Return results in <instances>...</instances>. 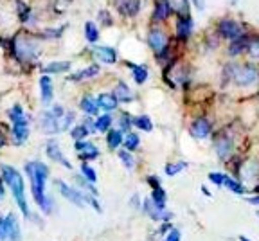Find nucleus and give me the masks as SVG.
I'll return each instance as SVG.
<instances>
[{"label":"nucleus","instance_id":"21","mask_svg":"<svg viewBox=\"0 0 259 241\" xmlns=\"http://www.w3.org/2000/svg\"><path fill=\"white\" fill-rule=\"evenodd\" d=\"M8 117L11 120V126H18V125H27L29 126V115L24 112L20 105L11 106V110H8Z\"/></svg>","mask_w":259,"mask_h":241},{"label":"nucleus","instance_id":"17","mask_svg":"<svg viewBox=\"0 0 259 241\" xmlns=\"http://www.w3.org/2000/svg\"><path fill=\"white\" fill-rule=\"evenodd\" d=\"M113 4L122 16H135L141 11V0H113Z\"/></svg>","mask_w":259,"mask_h":241},{"label":"nucleus","instance_id":"39","mask_svg":"<svg viewBox=\"0 0 259 241\" xmlns=\"http://www.w3.org/2000/svg\"><path fill=\"white\" fill-rule=\"evenodd\" d=\"M85 38L90 42V44H96L99 40V29L94 22H87L85 24Z\"/></svg>","mask_w":259,"mask_h":241},{"label":"nucleus","instance_id":"23","mask_svg":"<svg viewBox=\"0 0 259 241\" xmlns=\"http://www.w3.org/2000/svg\"><path fill=\"white\" fill-rule=\"evenodd\" d=\"M99 74V65H90V67H85L77 70V72L70 74L67 79L69 81H85V79H90V77H96Z\"/></svg>","mask_w":259,"mask_h":241},{"label":"nucleus","instance_id":"14","mask_svg":"<svg viewBox=\"0 0 259 241\" xmlns=\"http://www.w3.org/2000/svg\"><path fill=\"white\" fill-rule=\"evenodd\" d=\"M232 148H234V144H232L231 137L218 135L214 139V151H216V155H218V158H222V160H227V158L231 157Z\"/></svg>","mask_w":259,"mask_h":241},{"label":"nucleus","instance_id":"44","mask_svg":"<svg viewBox=\"0 0 259 241\" xmlns=\"http://www.w3.org/2000/svg\"><path fill=\"white\" fill-rule=\"evenodd\" d=\"M132 126H134V117L130 115V113H122L121 119H119V128L122 133H130V130H132Z\"/></svg>","mask_w":259,"mask_h":241},{"label":"nucleus","instance_id":"1","mask_svg":"<svg viewBox=\"0 0 259 241\" xmlns=\"http://www.w3.org/2000/svg\"><path fill=\"white\" fill-rule=\"evenodd\" d=\"M0 178L4 182L6 187H9L13 194V200H15L16 207L20 209V213L24 214V218H31V209H29L27 196H25V182L22 173L16 168L8 164H0Z\"/></svg>","mask_w":259,"mask_h":241},{"label":"nucleus","instance_id":"34","mask_svg":"<svg viewBox=\"0 0 259 241\" xmlns=\"http://www.w3.org/2000/svg\"><path fill=\"white\" fill-rule=\"evenodd\" d=\"M16 13H18V18H20V22H24V24H27V22L32 20L31 8H29L25 2H22V0H16Z\"/></svg>","mask_w":259,"mask_h":241},{"label":"nucleus","instance_id":"26","mask_svg":"<svg viewBox=\"0 0 259 241\" xmlns=\"http://www.w3.org/2000/svg\"><path fill=\"white\" fill-rule=\"evenodd\" d=\"M248 36H250V34H241L239 38L232 40V42H231V45H229V54H231V56H238V54H241L243 51L247 49Z\"/></svg>","mask_w":259,"mask_h":241},{"label":"nucleus","instance_id":"49","mask_svg":"<svg viewBox=\"0 0 259 241\" xmlns=\"http://www.w3.org/2000/svg\"><path fill=\"white\" fill-rule=\"evenodd\" d=\"M8 139H9V132L4 125H0V149L4 148L8 144Z\"/></svg>","mask_w":259,"mask_h":241},{"label":"nucleus","instance_id":"61","mask_svg":"<svg viewBox=\"0 0 259 241\" xmlns=\"http://www.w3.org/2000/svg\"><path fill=\"white\" fill-rule=\"evenodd\" d=\"M231 2H232V4H236V0H231Z\"/></svg>","mask_w":259,"mask_h":241},{"label":"nucleus","instance_id":"62","mask_svg":"<svg viewBox=\"0 0 259 241\" xmlns=\"http://www.w3.org/2000/svg\"><path fill=\"white\" fill-rule=\"evenodd\" d=\"M257 189H259V187H257Z\"/></svg>","mask_w":259,"mask_h":241},{"label":"nucleus","instance_id":"55","mask_svg":"<svg viewBox=\"0 0 259 241\" xmlns=\"http://www.w3.org/2000/svg\"><path fill=\"white\" fill-rule=\"evenodd\" d=\"M4 196H6V185L2 182V178H0V202L4 200Z\"/></svg>","mask_w":259,"mask_h":241},{"label":"nucleus","instance_id":"13","mask_svg":"<svg viewBox=\"0 0 259 241\" xmlns=\"http://www.w3.org/2000/svg\"><path fill=\"white\" fill-rule=\"evenodd\" d=\"M60 120H61L60 117L53 115L51 110H45V112L40 115V126L47 135H56V133H61Z\"/></svg>","mask_w":259,"mask_h":241},{"label":"nucleus","instance_id":"15","mask_svg":"<svg viewBox=\"0 0 259 241\" xmlns=\"http://www.w3.org/2000/svg\"><path fill=\"white\" fill-rule=\"evenodd\" d=\"M193 18L191 15L187 16H178L177 20V38L180 42H187L193 34Z\"/></svg>","mask_w":259,"mask_h":241},{"label":"nucleus","instance_id":"58","mask_svg":"<svg viewBox=\"0 0 259 241\" xmlns=\"http://www.w3.org/2000/svg\"><path fill=\"white\" fill-rule=\"evenodd\" d=\"M239 241H252V239H248L247 236H239Z\"/></svg>","mask_w":259,"mask_h":241},{"label":"nucleus","instance_id":"29","mask_svg":"<svg viewBox=\"0 0 259 241\" xmlns=\"http://www.w3.org/2000/svg\"><path fill=\"white\" fill-rule=\"evenodd\" d=\"M70 68V61H53V63H49L44 67V72L45 74H63L67 72Z\"/></svg>","mask_w":259,"mask_h":241},{"label":"nucleus","instance_id":"7","mask_svg":"<svg viewBox=\"0 0 259 241\" xmlns=\"http://www.w3.org/2000/svg\"><path fill=\"white\" fill-rule=\"evenodd\" d=\"M56 187H58V191H60V194L67 202H70V204L76 205V207H79V209H85L87 207L85 193H83V191H79V189L74 187V185H69L63 180H56Z\"/></svg>","mask_w":259,"mask_h":241},{"label":"nucleus","instance_id":"4","mask_svg":"<svg viewBox=\"0 0 259 241\" xmlns=\"http://www.w3.org/2000/svg\"><path fill=\"white\" fill-rule=\"evenodd\" d=\"M225 74H227V77L234 79V83L239 85V87H250V85H254L259 77L257 68H255L254 65H248V63H243V65L231 63L229 67H227Z\"/></svg>","mask_w":259,"mask_h":241},{"label":"nucleus","instance_id":"35","mask_svg":"<svg viewBox=\"0 0 259 241\" xmlns=\"http://www.w3.org/2000/svg\"><path fill=\"white\" fill-rule=\"evenodd\" d=\"M112 123H113V119H112L110 113H105V115L97 117L96 119V132H103V133L110 132V130H112Z\"/></svg>","mask_w":259,"mask_h":241},{"label":"nucleus","instance_id":"19","mask_svg":"<svg viewBox=\"0 0 259 241\" xmlns=\"http://www.w3.org/2000/svg\"><path fill=\"white\" fill-rule=\"evenodd\" d=\"M40 90H41V103H44L45 106L51 105L54 97V83L47 74H44V76L40 77Z\"/></svg>","mask_w":259,"mask_h":241},{"label":"nucleus","instance_id":"47","mask_svg":"<svg viewBox=\"0 0 259 241\" xmlns=\"http://www.w3.org/2000/svg\"><path fill=\"white\" fill-rule=\"evenodd\" d=\"M180 239H182V234H180L178 229H175V227L164 236V241H180Z\"/></svg>","mask_w":259,"mask_h":241},{"label":"nucleus","instance_id":"60","mask_svg":"<svg viewBox=\"0 0 259 241\" xmlns=\"http://www.w3.org/2000/svg\"><path fill=\"white\" fill-rule=\"evenodd\" d=\"M255 214H257V218H259V211H255Z\"/></svg>","mask_w":259,"mask_h":241},{"label":"nucleus","instance_id":"10","mask_svg":"<svg viewBox=\"0 0 259 241\" xmlns=\"http://www.w3.org/2000/svg\"><path fill=\"white\" fill-rule=\"evenodd\" d=\"M74 149H76L77 158H79L81 162H92V160H96V158H99V149H97V146L89 141L74 142Z\"/></svg>","mask_w":259,"mask_h":241},{"label":"nucleus","instance_id":"5","mask_svg":"<svg viewBox=\"0 0 259 241\" xmlns=\"http://www.w3.org/2000/svg\"><path fill=\"white\" fill-rule=\"evenodd\" d=\"M148 45L151 47V51L155 53L157 60H164L169 53V38L162 29L153 27L148 34Z\"/></svg>","mask_w":259,"mask_h":241},{"label":"nucleus","instance_id":"28","mask_svg":"<svg viewBox=\"0 0 259 241\" xmlns=\"http://www.w3.org/2000/svg\"><path fill=\"white\" fill-rule=\"evenodd\" d=\"M130 68H132V74H134V79L137 85H142L146 83V79H148V68L144 67V65H135V63H126Z\"/></svg>","mask_w":259,"mask_h":241},{"label":"nucleus","instance_id":"53","mask_svg":"<svg viewBox=\"0 0 259 241\" xmlns=\"http://www.w3.org/2000/svg\"><path fill=\"white\" fill-rule=\"evenodd\" d=\"M193 4L198 11H203V9H205V0H193Z\"/></svg>","mask_w":259,"mask_h":241},{"label":"nucleus","instance_id":"50","mask_svg":"<svg viewBox=\"0 0 259 241\" xmlns=\"http://www.w3.org/2000/svg\"><path fill=\"white\" fill-rule=\"evenodd\" d=\"M81 125L89 130V133H96V119H92V117H85Z\"/></svg>","mask_w":259,"mask_h":241},{"label":"nucleus","instance_id":"22","mask_svg":"<svg viewBox=\"0 0 259 241\" xmlns=\"http://www.w3.org/2000/svg\"><path fill=\"white\" fill-rule=\"evenodd\" d=\"M79 108H81V112L87 113V117H94V115H97V113H99V105H97V99L94 96L81 97Z\"/></svg>","mask_w":259,"mask_h":241},{"label":"nucleus","instance_id":"40","mask_svg":"<svg viewBox=\"0 0 259 241\" xmlns=\"http://www.w3.org/2000/svg\"><path fill=\"white\" fill-rule=\"evenodd\" d=\"M187 162H184V160H180V162H173V164H167L166 168H164V171H166V175L167 177H175V175H178V173H182L184 169H187Z\"/></svg>","mask_w":259,"mask_h":241},{"label":"nucleus","instance_id":"41","mask_svg":"<svg viewBox=\"0 0 259 241\" xmlns=\"http://www.w3.org/2000/svg\"><path fill=\"white\" fill-rule=\"evenodd\" d=\"M247 51L254 60H259V36H248Z\"/></svg>","mask_w":259,"mask_h":241},{"label":"nucleus","instance_id":"3","mask_svg":"<svg viewBox=\"0 0 259 241\" xmlns=\"http://www.w3.org/2000/svg\"><path fill=\"white\" fill-rule=\"evenodd\" d=\"M9 49L15 58L22 63H32L40 56V44L36 36H31V32H18L9 42Z\"/></svg>","mask_w":259,"mask_h":241},{"label":"nucleus","instance_id":"9","mask_svg":"<svg viewBox=\"0 0 259 241\" xmlns=\"http://www.w3.org/2000/svg\"><path fill=\"white\" fill-rule=\"evenodd\" d=\"M142 211H144V214L148 218H151L153 221H162V223H167V221L173 218V214H171L169 211L157 207L150 198H146V200L142 202Z\"/></svg>","mask_w":259,"mask_h":241},{"label":"nucleus","instance_id":"51","mask_svg":"<svg viewBox=\"0 0 259 241\" xmlns=\"http://www.w3.org/2000/svg\"><path fill=\"white\" fill-rule=\"evenodd\" d=\"M146 182H148V185H150L151 189L162 187V185H160V178H158V177H153V175H151V177L146 178Z\"/></svg>","mask_w":259,"mask_h":241},{"label":"nucleus","instance_id":"18","mask_svg":"<svg viewBox=\"0 0 259 241\" xmlns=\"http://www.w3.org/2000/svg\"><path fill=\"white\" fill-rule=\"evenodd\" d=\"M171 6L167 0H157L155 2V9H153V15H151V20L153 22H166L167 18L171 16Z\"/></svg>","mask_w":259,"mask_h":241},{"label":"nucleus","instance_id":"56","mask_svg":"<svg viewBox=\"0 0 259 241\" xmlns=\"http://www.w3.org/2000/svg\"><path fill=\"white\" fill-rule=\"evenodd\" d=\"M247 202H248V204H252V205H259V196H252V198H247Z\"/></svg>","mask_w":259,"mask_h":241},{"label":"nucleus","instance_id":"45","mask_svg":"<svg viewBox=\"0 0 259 241\" xmlns=\"http://www.w3.org/2000/svg\"><path fill=\"white\" fill-rule=\"evenodd\" d=\"M225 177H227V175L218 173V171H212V173H209V180L212 182L214 185H218V187H222V185H223V182H225Z\"/></svg>","mask_w":259,"mask_h":241},{"label":"nucleus","instance_id":"37","mask_svg":"<svg viewBox=\"0 0 259 241\" xmlns=\"http://www.w3.org/2000/svg\"><path fill=\"white\" fill-rule=\"evenodd\" d=\"M117 157H119V160L122 162V166H124L128 171H134V169H135V158H134V155H132V153L126 151V149H119Z\"/></svg>","mask_w":259,"mask_h":241},{"label":"nucleus","instance_id":"27","mask_svg":"<svg viewBox=\"0 0 259 241\" xmlns=\"http://www.w3.org/2000/svg\"><path fill=\"white\" fill-rule=\"evenodd\" d=\"M122 139H124V135H122L121 130L112 128L110 132H106V146L110 149H117L122 144Z\"/></svg>","mask_w":259,"mask_h":241},{"label":"nucleus","instance_id":"8","mask_svg":"<svg viewBox=\"0 0 259 241\" xmlns=\"http://www.w3.org/2000/svg\"><path fill=\"white\" fill-rule=\"evenodd\" d=\"M218 34L222 38H225V40L232 42L241 36V34H245V32H243V27L236 20H232V18H223L218 24Z\"/></svg>","mask_w":259,"mask_h":241},{"label":"nucleus","instance_id":"20","mask_svg":"<svg viewBox=\"0 0 259 241\" xmlns=\"http://www.w3.org/2000/svg\"><path fill=\"white\" fill-rule=\"evenodd\" d=\"M11 139L13 144L22 146L29 141V135H31V130H29L27 125H18V126H11Z\"/></svg>","mask_w":259,"mask_h":241},{"label":"nucleus","instance_id":"32","mask_svg":"<svg viewBox=\"0 0 259 241\" xmlns=\"http://www.w3.org/2000/svg\"><path fill=\"white\" fill-rule=\"evenodd\" d=\"M122 144H124V149L126 151H135V149H139V146H141V137L137 135V133L130 132L126 133V137L122 139Z\"/></svg>","mask_w":259,"mask_h":241},{"label":"nucleus","instance_id":"43","mask_svg":"<svg viewBox=\"0 0 259 241\" xmlns=\"http://www.w3.org/2000/svg\"><path fill=\"white\" fill-rule=\"evenodd\" d=\"M74 120H76V113H74V112H65L63 117H61V120H60L61 132H67V130L72 128Z\"/></svg>","mask_w":259,"mask_h":241},{"label":"nucleus","instance_id":"30","mask_svg":"<svg viewBox=\"0 0 259 241\" xmlns=\"http://www.w3.org/2000/svg\"><path fill=\"white\" fill-rule=\"evenodd\" d=\"M79 175L83 178H85L87 182H90V184H94V185L97 184V173H96V169H94L92 166L89 164V162H81V166H79Z\"/></svg>","mask_w":259,"mask_h":241},{"label":"nucleus","instance_id":"11","mask_svg":"<svg viewBox=\"0 0 259 241\" xmlns=\"http://www.w3.org/2000/svg\"><path fill=\"white\" fill-rule=\"evenodd\" d=\"M45 153H47V157L53 162L61 164L65 169H72V164L69 162V158L63 157V151H61V148H60V144H58L56 139H49L47 144H45Z\"/></svg>","mask_w":259,"mask_h":241},{"label":"nucleus","instance_id":"31","mask_svg":"<svg viewBox=\"0 0 259 241\" xmlns=\"http://www.w3.org/2000/svg\"><path fill=\"white\" fill-rule=\"evenodd\" d=\"M150 200L153 202L157 207L160 209H166V202H167V194L164 191V187H157V189H151V196Z\"/></svg>","mask_w":259,"mask_h":241},{"label":"nucleus","instance_id":"42","mask_svg":"<svg viewBox=\"0 0 259 241\" xmlns=\"http://www.w3.org/2000/svg\"><path fill=\"white\" fill-rule=\"evenodd\" d=\"M223 185H225L227 189H231L232 193H236V194H245V187H243L238 180H234V178H231V177H225Z\"/></svg>","mask_w":259,"mask_h":241},{"label":"nucleus","instance_id":"38","mask_svg":"<svg viewBox=\"0 0 259 241\" xmlns=\"http://www.w3.org/2000/svg\"><path fill=\"white\" fill-rule=\"evenodd\" d=\"M90 133H89V130L85 128V126L81 125H76V126H72V128H70V137H72L74 139V142H77V141H85L87 137H89Z\"/></svg>","mask_w":259,"mask_h":241},{"label":"nucleus","instance_id":"2","mask_svg":"<svg viewBox=\"0 0 259 241\" xmlns=\"http://www.w3.org/2000/svg\"><path fill=\"white\" fill-rule=\"evenodd\" d=\"M25 175L29 178V184H31V193H32V198L36 202V205L41 209V205L45 204L47 200V180H49V171L47 164L40 160H31L25 164Z\"/></svg>","mask_w":259,"mask_h":241},{"label":"nucleus","instance_id":"48","mask_svg":"<svg viewBox=\"0 0 259 241\" xmlns=\"http://www.w3.org/2000/svg\"><path fill=\"white\" fill-rule=\"evenodd\" d=\"M99 20H101V24H103V25H106V27L113 24L112 16H110V13L106 11V9H103V11H99Z\"/></svg>","mask_w":259,"mask_h":241},{"label":"nucleus","instance_id":"33","mask_svg":"<svg viewBox=\"0 0 259 241\" xmlns=\"http://www.w3.org/2000/svg\"><path fill=\"white\" fill-rule=\"evenodd\" d=\"M171 6V11H175L178 16L189 15V0H167Z\"/></svg>","mask_w":259,"mask_h":241},{"label":"nucleus","instance_id":"16","mask_svg":"<svg viewBox=\"0 0 259 241\" xmlns=\"http://www.w3.org/2000/svg\"><path fill=\"white\" fill-rule=\"evenodd\" d=\"M92 56L96 58L99 63H105V65H113L117 61V53H115V49L113 47H94L92 49Z\"/></svg>","mask_w":259,"mask_h":241},{"label":"nucleus","instance_id":"59","mask_svg":"<svg viewBox=\"0 0 259 241\" xmlns=\"http://www.w3.org/2000/svg\"><path fill=\"white\" fill-rule=\"evenodd\" d=\"M0 230H2V218H0Z\"/></svg>","mask_w":259,"mask_h":241},{"label":"nucleus","instance_id":"57","mask_svg":"<svg viewBox=\"0 0 259 241\" xmlns=\"http://www.w3.org/2000/svg\"><path fill=\"white\" fill-rule=\"evenodd\" d=\"M202 193L205 194V196H212V194H210V191H209V189L205 187V185H202Z\"/></svg>","mask_w":259,"mask_h":241},{"label":"nucleus","instance_id":"24","mask_svg":"<svg viewBox=\"0 0 259 241\" xmlns=\"http://www.w3.org/2000/svg\"><path fill=\"white\" fill-rule=\"evenodd\" d=\"M113 97L117 99V103H132L134 101V94L130 90V87L124 81H119L115 90H113Z\"/></svg>","mask_w":259,"mask_h":241},{"label":"nucleus","instance_id":"54","mask_svg":"<svg viewBox=\"0 0 259 241\" xmlns=\"http://www.w3.org/2000/svg\"><path fill=\"white\" fill-rule=\"evenodd\" d=\"M130 204L134 205L135 209H139V207H141V198H139V194H134V196H132V200H130Z\"/></svg>","mask_w":259,"mask_h":241},{"label":"nucleus","instance_id":"12","mask_svg":"<svg viewBox=\"0 0 259 241\" xmlns=\"http://www.w3.org/2000/svg\"><path fill=\"white\" fill-rule=\"evenodd\" d=\"M212 132V125H210V120L205 119V117H198V119H194L189 126V133L194 137V139H207Z\"/></svg>","mask_w":259,"mask_h":241},{"label":"nucleus","instance_id":"6","mask_svg":"<svg viewBox=\"0 0 259 241\" xmlns=\"http://www.w3.org/2000/svg\"><path fill=\"white\" fill-rule=\"evenodd\" d=\"M0 241H22V227L15 213H8L2 218Z\"/></svg>","mask_w":259,"mask_h":241},{"label":"nucleus","instance_id":"46","mask_svg":"<svg viewBox=\"0 0 259 241\" xmlns=\"http://www.w3.org/2000/svg\"><path fill=\"white\" fill-rule=\"evenodd\" d=\"M63 31H65V25H61V27H58V29H47V31H44L41 38H60Z\"/></svg>","mask_w":259,"mask_h":241},{"label":"nucleus","instance_id":"36","mask_svg":"<svg viewBox=\"0 0 259 241\" xmlns=\"http://www.w3.org/2000/svg\"><path fill=\"white\" fill-rule=\"evenodd\" d=\"M134 126L142 130V132H151V130H153V120L148 115H137V117H134Z\"/></svg>","mask_w":259,"mask_h":241},{"label":"nucleus","instance_id":"52","mask_svg":"<svg viewBox=\"0 0 259 241\" xmlns=\"http://www.w3.org/2000/svg\"><path fill=\"white\" fill-rule=\"evenodd\" d=\"M171 229H173V225H171L169 221H167V223H162V227L158 229V234H162V236H164V234H167Z\"/></svg>","mask_w":259,"mask_h":241},{"label":"nucleus","instance_id":"25","mask_svg":"<svg viewBox=\"0 0 259 241\" xmlns=\"http://www.w3.org/2000/svg\"><path fill=\"white\" fill-rule=\"evenodd\" d=\"M97 105H99V110H105L106 113H110V112H113V110H117L119 103H117V99L113 97V94L105 92L97 97Z\"/></svg>","mask_w":259,"mask_h":241}]
</instances>
